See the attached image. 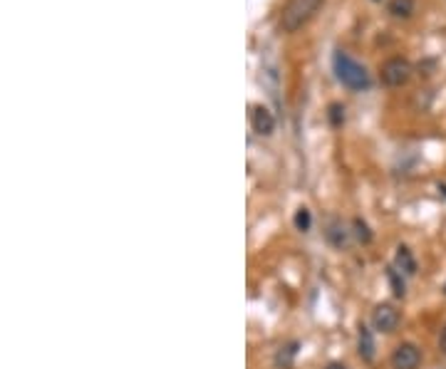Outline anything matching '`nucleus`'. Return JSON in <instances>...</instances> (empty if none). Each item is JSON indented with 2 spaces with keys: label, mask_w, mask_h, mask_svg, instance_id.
Instances as JSON below:
<instances>
[{
  "label": "nucleus",
  "mask_w": 446,
  "mask_h": 369,
  "mask_svg": "<svg viewBox=\"0 0 446 369\" xmlns=\"http://www.w3.org/2000/svg\"><path fill=\"white\" fill-rule=\"evenodd\" d=\"M392 367L394 369H419L422 367V350L412 342H402L392 352Z\"/></svg>",
  "instance_id": "39448f33"
},
{
  "label": "nucleus",
  "mask_w": 446,
  "mask_h": 369,
  "mask_svg": "<svg viewBox=\"0 0 446 369\" xmlns=\"http://www.w3.org/2000/svg\"><path fill=\"white\" fill-rule=\"evenodd\" d=\"M293 224H295V228L303 231V233H305V231H310V226H313V214H310L308 206H300V209L295 211Z\"/></svg>",
  "instance_id": "ddd939ff"
},
{
  "label": "nucleus",
  "mask_w": 446,
  "mask_h": 369,
  "mask_svg": "<svg viewBox=\"0 0 446 369\" xmlns=\"http://www.w3.org/2000/svg\"><path fill=\"white\" fill-rule=\"evenodd\" d=\"M352 228H355V236H357V241L359 243H372V231H369V226L364 224L362 219H355L352 221Z\"/></svg>",
  "instance_id": "4468645a"
},
{
  "label": "nucleus",
  "mask_w": 446,
  "mask_h": 369,
  "mask_svg": "<svg viewBox=\"0 0 446 369\" xmlns=\"http://www.w3.org/2000/svg\"><path fill=\"white\" fill-rule=\"evenodd\" d=\"M328 119H330V124L335 126V129H340V126L345 124V107L342 104H338V102H333L328 107Z\"/></svg>",
  "instance_id": "2eb2a0df"
},
{
  "label": "nucleus",
  "mask_w": 446,
  "mask_h": 369,
  "mask_svg": "<svg viewBox=\"0 0 446 369\" xmlns=\"http://www.w3.org/2000/svg\"><path fill=\"white\" fill-rule=\"evenodd\" d=\"M295 355H298V345H295V342H290V345L280 347V350L275 352V367H278V369H288L290 365H293Z\"/></svg>",
  "instance_id": "9d476101"
},
{
  "label": "nucleus",
  "mask_w": 446,
  "mask_h": 369,
  "mask_svg": "<svg viewBox=\"0 0 446 369\" xmlns=\"http://www.w3.org/2000/svg\"><path fill=\"white\" fill-rule=\"evenodd\" d=\"M399 320H402V315H399L397 307L389 305V302H379V305L372 310V327L377 332H384V335L397 330Z\"/></svg>",
  "instance_id": "20e7f679"
},
{
  "label": "nucleus",
  "mask_w": 446,
  "mask_h": 369,
  "mask_svg": "<svg viewBox=\"0 0 446 369\" xmlns=\"http://www.w3.org/2000/svg\"><path fill=\"white\" fill-rule=\"evenodd\" d=\"M323 5V0H288V5L280 13V28L283 33H298Z\"/></svg>",
  "instance_id": "f03ea898"
},
{
  "label": "nucleus",
  "mask_w": 446,
  "mask_h": 369,
  "mask_svg": "<svg viewBox=\"0 0 446 369\" xmlns=\"http://www.w3.org/2000/svg\"><path fill=\"white\" fill-rule=\"evenodd\" d=\"M374 3H379V0H374Z\"/></svg>",
  "instance_id": "6ab92c4d"
},
{
  "label": "nucleus",
  "mask_w": 446,
  "mask_h": 369,
  "mask_svg": "<svg viewBox=\"0 0 446 369\" xmlns=\"http://www.w3.org/2000/svg\"><path fill=\"white\" fill-rule=\"evenodd\" d=\"M333 70H335V77H338L340 82H342V87H347L350 92H364V89H369V84H372V77H369L367 67L350 57L345 50H335Z\"/></svg>",
  "instance_id": "f257e3e1"
},
{
  "label": "nucleus",
  "mask_w": 446,
  "mask_h": 369,
  "mask_svg": "<svg viewBox=\"0 0 446 369\" xmlns=\"http://www.w3.org/2000/svg\"><path fill=\"white\" fill-rule=\"evenodd\" d=\"M387 280H389V285H392V292L397 297H404L407 295V282H404V277H402V272L397 270V268H387Z\"/></svg>",
  "instance_id": "9b49d317"
},
{
  "label": "nucleus",
  "mask_w": 446,
  "mask_h": 369,
  "mask_svg": "<svg viewBox=\"0 0 446 369\" xmlns=\"http://www.w3.org/2000/svg\"><path fill=\"white\" fill-rule=\"evenodd\" d=\"M394 268H397L399 272H407V275L417 272V258H414V253L409 250L407 246L397 248V253H394Z\"/></svg>",
  "instance_id": "6e6552de"
},
{
  "label": "nucleus",
  "mask_w": 446,
  "mask_h": 369,
  "mask_svg": "<svg viewBox=\"0 0 446 369\" xmlns=\"http://www.w3.org/2000/svg\"><path fill=\"white\" fill-rule=\"evenodd\" d=\"M444 295H446V285H444Z\"/></svg>",
  "instance_id": "a211bd4d"
},
{
  "label": "nucleus",
  "mask_w": 446,
  "mask_h": 369,
  "mask_svg": "<svg viewBox=\"0 0 446 369\" xmlns=\"http://www.w3.org/2000/svg\"><path fill=\"white\" fill-rule=\"evenodd\" d=\"M439 350L446 355V325H444V330H442V335H439Z\"/></svg>",
  "instance_id": "dca6fc26"
},
{
  "label": "nucleus",
  "mask_w": 446,
  "mask_h": 369,
  "mask_svg": "<svg viewBox=\"0 0 446 369\" xmlns=\"http://www.w3.org/2000/svg\"><path fill=\"white\" fill-rule=\"evenodd\" d=\"M412 62L407 57H389L382 65V82L387 87H404V84L412 79Z\"/></svg>",
  "instance_id": "7ed1b4c3"
},
{
  "label": "nucleus",
  "mask_w": 446,
  "mask_h": 369,
  "mask_svg": "<svg viewBox=\"0 0 446 369\" xmlns=\"http://www.w3.org/2000/svg\"><path fill=\"white\" fill-rule=\"evenodd\" d=\"M328 241L335 248H345V243H347V231H345V226L338 224V221H333L328 228Z\"/></svg>",
  "instance_id": "f8f14e48"
},
{
  "label": "nucleus",
  "mask_w": 446,
  "mask_h": 369,
  "mask_svg": "<svg viewBox=\"0 0 446 369\" xmlns=\"http://www.w3.org/2000/svg\"><path fill=\"white\" fill-rule=\"evenodd\" d=\"M328 369H347L342 365V362H333V365H328Z\"/></svg>",
  "instance_id": "f3484780"
},
{
  "label": "nucleus",
  "mask_w": 446,
  "mask_h": 369,
  "mask_svg": "<svg viewBox=\"0 0 446 369\" xmlns=\"http://www.w3.org/2000/svg\"><path fill=\"white\" fill-rule=\"evenodd\" d=\"M389 15L397 20H409L414 15V0H389Z\"/></svg>",
  "instance_id": "1a4fd4ad"
},
{
  "label": "nucleus",
  "mask_w": 446,
  "mask_h": 369,
  "mask_svg": "<svg viewBox=\"0 0 446 369\" xmlns=\"http://www.w3.org/2000/svg\"><path fill=\"white\" fill-rule=\"evenodd\" d=\"M250 126H253V131L258 136H270L275 131L273 112H270L268 107H263V104H255V107H250Z\"/></svg>",
  "instance_id": "423d86ee"
},
{
  "label": "nucleus",
  "mask_w": 446,
  "mask_h": 369,
  "mask_svg": "<svg viewBox=\"0 0 446 369\" xmlns=\"http://www.w3.org/2000/svg\"><path fill=\"white\" fill-rule=\"evenodd\" d=\"M357 352H359V357H362L364 362H372L374 355H377V350H374V335H372V330H369L367 325H359Z\"/></svg>",
  "instance_id": "0eeeda50"
}]
</instances>
